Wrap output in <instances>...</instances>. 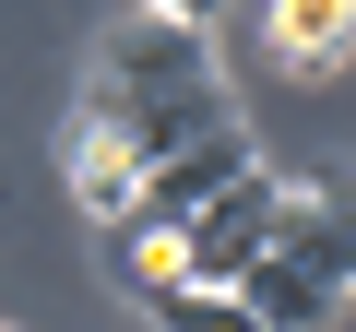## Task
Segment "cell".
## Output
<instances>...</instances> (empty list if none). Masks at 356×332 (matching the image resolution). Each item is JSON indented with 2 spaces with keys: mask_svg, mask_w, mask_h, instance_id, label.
<instances>
[{
  "mask_svg": "<svg viewBox=\"0 0 356 332\" xmlns=\"http://www.w3.org/2000/svg\"><path fill=\"white\" fill-rule=\"evenodd\" d=\"M238 297L261 308V332H332L356 285H344L332 261H309V249H261V261L238 273Z\"/></svg>",
  "mask_w": 356,
  "mask_h": 332,
  "instance_id": "cell-4",
  "label": "cell"
},
{
  "mask_svg": "<svg viewBox=\"0 0 356 332\" xmlns=\"http://www.w3.org/2000/svg\"><path fill=\"white\" fill-rule=\"evenodd\" d=\"M60 179H72V202H83L95 226H119V214H131V190H143V154H131L95 107H72V131H60Z\"/></svg>",
  "mask_w": 356,
  "mask_h": 332,
  "instance_id": "cell-5",
  "label": "cell"
},
{
  "mask_svg": "<svg viewBox=\"0 0 356 332\" xmlns=\"http://www.w3.org/2000/svg\"><path fill=\"white\" fill-rule=\"evenodd\" d=\"M83 107L154 166V154H178V142H214V131H250L238 119V83L214 72V36L202 24H166V13H131L107 24V48H95V83H83Z\"/></svg>",
  "mask_w": 356,
  "mask_h": 332,
  "instance_id": "cell-1",
  "label": "cell"
},
{
  "mask_svg": "<svg viewBox=\"0 0 356 332\" xmlns=\"http://www.w3.org/2000/svg\"><path fill=\"white\" fill-rule=\"evenodd\" d=\"M321 226H332V261H344V285H356V190H321Z\"/></svg>",
  "mask_w": 356,
  "mask_h": 332,
  "instance_id": "cell-8",
  "label": "cell"
},
{
  "mask_svg": "<svg viewBox=\"0 0 356 332\" xmlns=\"http://www.w3.org/2000/svg\"><path fill=\"white\" fill-rule=\"evenodd\" d=\"M238 166H261V142L250 131H214V142H178V154H154L143 166V190H131V226H191Z\"/></svg>",
  "mask_w": 356,
  "mask_h": 332,
  "instance_id": "cell-3",
  "label": "cell"
},
{
  "mask_svg": "<svg viewBox=\"0 0 356 332\" xmlns=\"http://www.w3.org/2000/svg\"><path fill=\"white\" fill-rule=\"evenodd\" d=\"M0 332H13V320H0Z\"/></svg>",
  "mask_w": 356,
  "mask_h": 332,
  "instance_id": "cell-10",
  "label": "cell"
},
{
  "mask_svg": "<svg viewBox=\"0 0 356 332\" xmlns=\"http://www.w3.org/2000/svg\"><path fill=\"white\" fill-rule=\"evenodd\" d=\"M143 308H154L166 332H261V308H250L238 285H154Z\"/></svg>",
  "mask_w": 356,
  "mask_h": 332,
  "instance_id": "cell-7",
  "label": "cell"
},
{
  "mask_svg": "<svg viewBox=\"0 0 356 332\" xmlns=\"http://www.w3.org/2000/svg\"><path fill=\"white\" fill-rule=\"evenodd\" d=\"M261 48L297 72V83H321V72H344L356 60V0H273V24H261Z\"/></svg>",
  "mask_w": 356,
  "mask_h": 332,
  "instance_id": "cell-6",
  "label": "cell"
},
{
  "mask_svg": "<svg viewBox=\"0 0 356 332\" xmlns=\"http://www.w3.org/2000/svg\"><path fill=\"white\" fill-rule=\"evenodd\" d=\"M273 202H285V179L273 166H238V179L178 226V285H238L261 249H273Z\"/></svg>",
  "mask_w": 356,
  "mask_h": 332,
  "instance_id": "cell-2",
  "label": "cell"
},
{
  "mask_svg": "<svg viewBox=\"0 0 356 332\" xmlns=\"http://www.w3.org/2000/svg\"><path fill=\"white\" fill-rule=\"evenodd\" d=\"M143 13H166V24H202V36H214V24H226V0H143Z\"/></svg>",
  "mask_w": 356,
  "mask_h": 332,
  "instance_id": "cell-9",
  "label": "cell"
}]
</instances>
